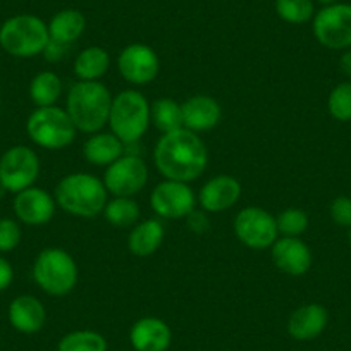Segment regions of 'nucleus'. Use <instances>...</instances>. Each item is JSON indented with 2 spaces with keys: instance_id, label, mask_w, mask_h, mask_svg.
Listing matches in <instances>:
<instances>
[{
  "instance_id": "72a5a7b5",
  "label": "nucleus",
  "mask_w": 351,
  "mask_h": 351,
  "mask_svg": "<svg viewBox=\"0 0 351 351\" xmlns=\"http://www.w3.org/2000/svg\"><path fill=\"white\" fill-rule=\"evenodd\" d=\"M12 279H14V269L9 263V260L0 256V293L5 291L11 286Z\"/></svg>"
},
{
  "instance_id": "f03ea898",
  "label": "nucleus",
  "mask_w": 351,
  "mask_h": 351,
  "mask_svg": "<svg viewBox=\"0 0 351 351\" xmlns=\"http://www.w3.org/2000/svg\"><path fill=\"white\" fill-rule=\"evenodd\" d=\"M112 99L109 88L100 81H77L67 93L66 112L77 131L95 134L109 124Z\"/></svg>"
},
{
  "instance_id": "4c0bfd02",
  "label": "nucleus",
  "mask_w": 351,
  "mask_h": 351,
  "mask_svg": "<svg viewBox=\"0 0 351 351\" xmlns=\"http://www.w3.org/2000/svg\"><path fill=\"white\" fill-rule=\"evenodd\" d=\"M317 2H319V4H322L324 8H326V5H332V4H337V2H339V0H317Z\"/></svg>"
},
{
  "instance_id": "9d476101",
  "label": "nucleus",
  "mask_w": 351,
  "mask_h": 351,
  "mask_svg": "<svg viewBox=\"0 0 351 351\" xmlns=\"http://www.w3.org/2000/svg\"><path fill=\"white\" fill-rule=\"evenodd\" d=\"M234 234L250 250H267L278 239L276 217L265 208L245 207L234 217Z\"/></svg>"
},
{
  "instance_id": "aec40b11",
  "label": "nucleus",
  "mask_w": 351,
  "mask_h": 351,
  "mask_svg": "<svg viewBox=\"0 0 351 351\" xmlns=\"http://www.w3.org/2000/svg\"><path fill=\"white\" fill-rule=\"evenodd\" d=\"M8 315L11 326L21 334H36L43 329L47 320L45 306L33 295H21L12 300Z\"/></svg>"
},
{
  "instance_id": "f257e3e1",
  "label": "nucleus",
  "mask_w": 351,
  "mask_h": 351,
  "mask_svg": "<svg viewBox=\"0 0 351 351\" xmlns=\"http://www.w3.org/2000/svg\"><path fill=\"white\" fill-rule=\"evenodd\" d=\"M154 162L165 180L191 183L207 169L208 152L197 133L181 128L158 138Z\"/></svg>"
},
{
  "instance_id": "f8f14e48",
  "label": "nucleus",
  "mask_w": 351,
  "mask_h": 351,
  "mask_svg": "<svg viewBox=\"0 0 351 351\" xmlns=\"http://www.w3.org/2000/svg\"><path fill=\"white\" fill-rule=\"evenodd\" d=\"M152 210L164 219H186L197 205V197L188 183L164 180L152 190Z\"/></svg>"
},
{
  "instance_id": "6ab92c4d",
  "label": "nucleus",
  "mask_w": 351,
  "mask_h": 351,
  "mask_svg": "<svg viewBox=\"0 0 351 351\" xmlns=\"http://www.w3.org/2000/svg\"><path fill=\"white\" fill-rule=\"evenodd\" d=\"M183 107V126L193 133L214 130L222 117V109L214 97L195 95L190 97Z\"/></svg>"
},
{
  "instance_id": "ddd939ff",
  "label": "nucleus",
  "mask_w": 351,
  "mask_h": 351,
  "mask_svg": "<svg viewBox=\"0 0 351 351\" xmlns=\"http://www.w3.org/2000/svg\"><path fill=\"white\" fill-rule=\"evenodd\" d=\"M119 74L134 86H143L152 83L160 71V59L150 45L131 43L121 50L117 57Z\"/></svg>"
},
{
  "instance_id": "b1692460",
  "label": "nucleus",
  "mask_w": 351,
  "mask_h": 351,
  "mask_svg": "<svg viewBox=\"0 0 351 351\" xmlns=\"http://www.w3.org/2000/svg\"><path fill=\"white\" fill-rule=\"evenodd\" d=\"M110 67V56L104 47L92 45L81 50L73 64V71L80 81H99Z\"/></svg>"
},
{
  "instance_id": "5701e85b",
  "label": "nucleus",
  "mask_w": 351,
  "mask_h": 351,
  "mask_svg": "<svg viewBox=\"0 0 351 351\" xmlns=\"http://www.w3.org/2000/svg\"><path fill=\"white\" fill-rule=\"evenodd\" d=\"M47 26H49L50 40L71 45L84 33L86 18L83 12L76 11V9H64V11L53 14Z\"/></svg>"
},
{
  "instance_id": "423d86ee",
  "label": "nucleus",
  "mask_w": 351,
  "mask_h": 351,
  "mask_svg": "<svg viewBox=\"0 0 351 351\" xmlns=\"http://www.w3.org/2000/svg\"><path fill=\"white\" fill-rule=\"evenodd\" d=\"M33 279L50 296H66L76 288L80 269L71 253L62 248H45L33 263Z\"/></svg>"
},
{
  "instance_id": "2f4dec72",
  "label": "nucleus",
  "mask_w": 351,
  "mask_h": 351,
  "mask_svg": "<svg viewBox=\"0 0 351 351\" xmlns=\"http://www.w3.org/2000/svg\"><path fill=\"white\" fill-rule=\"evenodd\" d=\"M21 243V228L14 219H0V253L16 250Z\"/></svg>"
},
{
  "instance_id": "6e6552de",
  "label": "nucleus",
  "mask_w": 351,
  "mask_h": 351,
  "mask_svg": "<svg viewBox=\"0 0 351 351\" xmlns=\"http://www.w3.org/2000/svg\"><path fill=\"white\" fill-rule=\"evenodd\" d=\"M40 176V158L33 148L25 145L11 147L0 157V186L9 193L32 188Z\"/></svg>"
},
{
  "instance_id": "c85d7f7f",
  "label": "nucleus",
  "mask_w": 351,
  "mask_h": 351,
  "mask_svg": "<svg viewBox=\"0 0 351 351\" xmlns=\"http://www.w3.org/2000/svg\"><path fill=\"white\" fill-rule=\"evenodd\" d=\"M276 12L289 25H305L315 16L313 0H276Z\"/></svg>"
},
{
  "instance_id": "c756f323",
  "label": "nucleus",
  "mask_w": 351,
  "mask_h": 351,
  "mask_svg": "<svg viewBox=\"0 0 351 351\" xmlns=\"http://www.w3.org/2000/svg\"><path fill=\"white\" fill-rule=\"evenodd\" d=\"M327 110L339 123L351 121V81L339 83L332 88L327 99Z\"/></svg>"
},
{
  "instance_id": "58836bf2",
  "label": "nucleus",
  "mask_w": 351,
  "mask_h": 351,
  "mask_svg": "<svg viewBox=\"0 0 351 351\" xmlns=\"http://www.w3.org/2000/svg\"><path fill=\"white\" fill-rule=\"evenodd\" d=\"M350 245H351V231H350Z\"/></svg>"
},
{
  "instance_id": "e433bc0d",
  "label": "nucleus",
  "mask_w": 351,
  "mask_h": 351,
  "mask_svg": "<svg viewBox=\"0 0 351 351\" xmlns=\"http://www.w3.org/2000/svg\"><path fill=\"white\" fill-rule=\"evenodd\" d=\"M339 69L343 71L344 76L351 77V49L344 50L339 59Z\"/></svg>"
},
{
  "instance_id": "473e14b6",
  "label": "nucleus",
  "mask_w": 351,
  "mask_h": 351,
  "mask_svg": "<svg viewBox=\"0 0 351 351\" xmlns=\"http://www.w3.org/2000/svg\"><path fill=\"white\" fill-rule=\"evenodd\" d=\"M330 217L341 228L351 229V198L350 197H337L334 198L329 207Z\"/></svg>"
},
{
  "instance_id": "dca6fc26",
  "label": "nucleus",
  "mask_w": 351,
  "mask_h": 351,
  "mask_svg": "<svg viewBox=\"0 0 351 351\" xmlns=\"http://www.w3.org/2000/svg\"><path fill=\"white\" fill-rule=\"evenodd\" d=\"M241 198V183L228 174H219L202 186L197 202L205 212H224Z\"/></svg>"
},
{
  "instance_id": "4468645a",
  "label": "nucleus",
  "mask_w": 351,
  "mask_h": 351,
  "mask_svg": "<svg viewBox=\"0 0 351 351\" xmlns=\"http://www.w3.org/2000/svg\"><path fill=\"white\" fill-rule=\"evenodd\" d=\"M14 208L16 217L28 226H43L49 224L56 215V198L49 191L42 188H26L19 191L14 197Z\"/></svg>"
},
{
  "instance_id": "a211bd4d",
  "label": "nucleus",
  "mask_w": 351,
  "mask_h": 351,
  "mask_svg": "<svg viewBox=\"0 0 351 351\" xmlns=\"http://www.w3.org/2000/svg\"><path fill=\"white\" fill-rule=\"evenodd\" d=\"M329 312L320 303H306L296 308L288 319V332L296 341H312L326 330Z\"/></svg>"
},
{
  "instance_id": "f3484780",
  "label": "nucleus",
  "mask_w": 351,
  "mask_h": 351,
  "mask_svg": "<svg viewBox=\"0 0 351 351\" xmlns=\"http://www.w3.org/2000/svg\"><path fill=\"white\" fill-rule=\"evenodd\" d=\"M171 341V327L158 317H143L130 330V343L134 351H167Z\"/></svg>"
},
{
  "instance_id": "f704fd0d",
  "label": "nucleus",
  "mask_w": 351,
  "mask_h": 351,
  "mask_svg": "<svg viewBox=\"0 0 351 351\" xmlns=\"http://www.w3.org/2000/svg\"><path fill=\"white\" fill-rule=\"evenodd\" d=\"M67 47L69 45H64V43H59V42H53V40H49V43H47L45 50H43V57H45L47 60H50V62H57L59 59H62L64 53H66Z\"/></svg>"
},
{
  "instance_id": "393cba45",
  "label": "nucleus",
  "mask_w": 351,
  "mask_h": 351,
  "mask_svg": "<svg viewBox=\"0 0 351 351\" xmlns=\"http://www.w3.org/2000/svg\"><path fill=\"white\" fill-rule=\"evenodd\" d=\"M62 93V81L53 71H42L29 84V99L36 107H52Z\"/></svg>"
},
{
  "instance_id": "39448f33",
  "label": "nucleus",
  "mask_w": 351,
  "mask_h": 351,
  "mask_svg": "<svg viewBox=\"0 0 351 351\" xmlns=\"http://www.w3.org/2000/svg\"><path fill=\"white\" fill-rule=\"evenodd\" d=\"M150 104L143 93L124 90L112 99L109 114L110 133L124 145L138 143L150 126Z\"/></svg>"
},
{
  "instance_id": "20e7f679",
  "label": "nucleus",
  "mask_w": 351,
  "mask_h": 351,
  "mask_svg": "<svg viewBox=\"0 0 351 351\" xmlns=\"http://www.w3.org/2000/svg\"><path fill=\"white\" fill-rule=\"evenodd\" d=\"M49 40V26L35 14L12 16L0 26V47L18 59H32L43 53Z\"/></svg>"
},
{
  "instance_id": "7ed1b4c3",
  "label": "nucleus",
  "mask_w": 351,
  "mask_h": 351,
  "mask_svg": "<svg viewBox=\"0 0 351 351\" xmlns=\"http://www.w3.org/2000/svg\"><path fill=\"white\" fill-rule=\"evenodd\" d=\"M107 191L102 180L88 172L64 176L53 190L57 207L74 217L92 219L102 214L107 205Z\"/></svg>"
},
{
  "instance_id": "a878e982",
  "label": "nucleus",
  "mask_w": 351,
  "mask_h": 351,
  "mask_svg": "<svg viewBox=\"0 0 351 351\" xmlns=\"http://www.w3.org/2000/svg\"><path fill=\"white\" fill-rule=\"evenodd\" d=\"M150 121L162 134L181 130L183 126V107L172 99H158L150 106Z\"/></svg>"
},
{
  "instance_id": "c9c22d12",
  "label": "nucleus",
  "mask_w": 351,
  "mask_h": 351,
  "mask_svg": "<svg viewBox=\"0 0 351 351\" xmlns=\"http://www.w3.org/2000/svg\"><path fill=\"white\" fill-rule=\"evenodd\" d=\"M186 219H188V224H190V228L193 229L195 232H205L208 229V222L207 219H205V215L198 214L197 210L191 212Z\"/></svg>"
},
{
  "instance_id": "7c9ffc66",
  "label": "nucleus",
  "mask_w": 351,
  "mask_h": 351,
  "mask_svg": "<svg viewBox=\"0 0 351 351\" xmlns=\"http://www.w3.org/2000/svg\"><path fill=\"white\" fill-rule=\"evenodd\" d=\"M279 234L286 238H300L308 229V214L302 208H286L276 217Z\"/></svg>"
},
{
  "instance_id": "9b49d317",
  "label": "nucleus",
  "mask_w": 351,
  "mask_h": 351,
  "mask_svg": "<svg viewBox=\"0 0 351 351\" xmlns=\"http://www.w3.org/2000/svg\"><path fill=\"white\" fill-rule=\"evenodd\" d=\"M104 184L114 197H134L148 183V167L138 155H123L106 167Z\"/></svg>"
},
{
  "instance_id": "bb28decb",
  "label": "nucleus",
  "mask_w": 351,
  "mask_h": 351,
  "mask_svg": "<svg viewBox=\"0 0 351 351\" xmlns=\"http://www.w3.org/2000/svg\"><path fill=\"white\" fill-rule=\"evenodd\" d=\"M104 217L116 228H131L140 219V205L133 200V197H114L107 202L104 208Z\"/></svg>"
},
{
  "instance_id": "2eb2a0df",
  "label": "nucleus",
  "mask_w": 351,
  "mask_h": 351,
  "mask_svg": "<svg viewBox=\"0 0 351 351\" xmlns=\"http://www.w3.org/2000/svg\"><path fill=\"white\" fill-rule=\"evenodd\" d=\"M272 250V262L276 267L285 274L300 278L310 271L313 263L312 252L302 238H282L276 239Z\"/></svg>"
},
{
  "instance_id": "cd10ccee",
  "label": "nucleus",
  "mask_w": 351,
  "mask_h": 351,
  "mask_svg": "<svg viewBox=\"0 0 351 351\" xmlns=\"http://www.w3.org/2000/svg\"><path fill=\"white\" fill-rule=\"evenodd\" d=\"M107 339L97 330L81 329L66 334L57 344V351H107Z\"/></svg>"
},
{
  "instance_id": "1a4fd4ad",
  "label": "nucleus",
  "mask_w": 351,
  "mask_h": 351,
  "mask_svg": "<svg viewBox=\"0 0 351 351\" xmlns=\"http://www.w3.org/2000/svg\"><path fill=\"white\" fill-rule=\"evenodd\" d=\"M312 21L313 36L320 45L330 50L351 49V4L326 5Z\"/></svg>"
},
{
  "instance_id": "412c9836",
  "label": "nucleus",
  "mask_w": 351,
  "mask_h": 351,
  "mask_svg": "<svg viewBox=\"0 0 351 351\" xmlns=\"http://www.w3.org/2000/svg\"><path fill=\"white\" fill-rule=\"evenodd\" d=\"M124 155V143L114 133H99L92 134L83 145V157L88 164L97 167H109L112 162Z\"/></svg>"
},
{
  "instance_id": "4be33fe9",
  "label": "nucleus",
  "mask_w": 351,
  "mask_h": 351,
  "mask_svg": "<svg viewBox=\"0 0 351 351\" xmlns=\"http://www.w3.org/2000/svg\"><path fill=\"white\" fill-rule=\"evenodd\" d=\"M164 226L157 219L138 222L128 236V250L134 256L154 255L164 241Z\"/></svg>"
},
{
  "instance_id": "0eeeda50",
  "label": "nucleus",
  "mask_w": 351,
  "mask_h": 351,
  "mask_svg": "<svg viewBox=\"0 0 351 351\" xmlns=\"http://www.w3.org/2000/svg\"><path fill=\"white\" fill-rule=\"evenodd\" d=\"M29 140L47 150H62L76 138V126L62 107H36L26 121Z\"/></svg>"
}]
</instances>
